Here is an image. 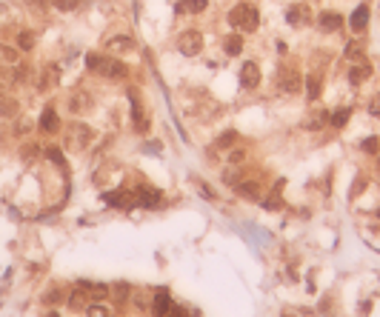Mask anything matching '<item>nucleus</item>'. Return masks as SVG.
<instances>
[{"mask_svg":"<svg viewBox=\"0 0 380 317\" xmlns=\"http://www.w3.org/2000/svg\"><path fill=\"white\" fill-rule=\"evenodd\" d=\"M323 123H326V112H315V117H306V129H320Z\"/></svg>","mask_w":380,"mask_h":317,"instance_id":"nucleus-30","label":"nucleus"},{"mask_svg":"<svg viewBox=\"0 0 380 317\" xmlns=\"http://www.w3.org/2000/svg\"><path fill=\"white\" fill-rule=\"evenodd\" d=\"M243 160V151H232V163H240Z\"/></svg>","mask_w":380,"mask_h":317,"instance_id":"nucleus-41","label":"nucleus"},{"mask_svg":"<svg viewBox=\"0 0 380 317\" xmlns=\"http://www.w3.org/2000/svg\"><path fill=\"white\" fill-rule=\"evenodd\" d=\"M46 317H60V314H58V311H49V314H46Z\"/></svg>","mask_w":380,"mask_h":317,"instance_id":"nucleus-43","label":"nucleus"},{"mask_svg":"<svg viewBox=\"0 0 380 317\" xmlns=\"http://www.w3.org/2000/svg\"><path fill=\"white\" fill-rule=\"evenodd\" d=\"M86 314H89V317H109V311L103 309V306H92V303H89Z\"/></svg>","mask_w":380,"mask_h":317,"instance_id":"nucleus-37","label":"nucleus"},{"mask_svg":"<svg viewBox=\"0 0 380 317\" xmlns=\"http://www.w3.org/2000/svg\"><path fill=\"white\" fill-rule=\"evenodd\" d=\"M100 74H106V77H112V80H123L126 77V66H123L120 60H103Z\"/></svg>","mask_w":380,"mask_h":317,"instance_id":"nucleus-17","label":"nucleus"},{"mask_svg":"<svg viewBox=\"0 0 380 317\" xmlns=\"http://www.w3.org/2000/svg\"><path fill=\"white\" fill-rule=\"evenodd\" d=\"M46 157H49L52 163H55V166L66 169V157H63V151H60L58 146H49V149H46Z\"/></svg>","mask_w":380,"mask_h":317,"instance_id":"nucleus-27","label":"nucleus"},{"mask_svg":"<svg viewBox=\"0 0 380 317\" xmlns=\"http://www.w3.org/2000/svg\"><path fill=\"white\" fill-rule=\"evenodd\" d=\"M223 51H226L229 58H237V55L243 51V35H240V32L226 35V37H223Z\"/></svg>","mask_w":380,"mask_h":317,"instance_id":"nucleus-16","label":"nucleus"},{"mask_svg":"<svg viewBox=\"0 0 380 317\" xmlns=\"http://www.w3.org/2000/svg\"><path fill=\"white\" fill-rule=\"evenodd\" d=\"M69 135H72V146H74V149H86V146L92 143V129L83 126V123H74L72 129H69Z\"/></svg>","mask_w":380,"mask_h":317,"instance_id":"nucleus-8","label":"nucleus"},{"mask_svg":"<svg viewBox=\"0 0 380 317\" xmlns=\"http://www.w3.org/2000/svg\"><path fill=\"white\" fill-rule=\"evenodd\" d=\"M237 140V131H223L220 137H217V146H232Z\"/></svg>","mask_w":380,"mask_h":317,"instance_id":"nucleus-35","label":"nucleus"},{"mask_svg":"<svg viewBox=\"0 0 380 317\" xmlns=\"http://www.w3.org/2000/svg\"><path fill=\"white\" fill-rule=\"evenodd\" d=\"M103 55H86V60H83V63H86V69H92V72H100V66H103Z\"/></svg>","mask_w":380,"mask_h":317,"instance_id":"nucleus-31","label":"nucleus"},{"mask_svg":"<svg viewBox=\"0 0 380 317\" xmlns=\"http://www.w3.org/2000/svg\"><path fill=\"white\" fill-rule=\"evenodd\" d=\"M103 200H106L109 206H115V209H132L135 197H132L129 192H109V195H103Z\"/></svg>","mask_w":380,"mask_h":317,"instance_id":"nucleus-12","label":"nucleus"},{"mask_svg":"<svg viewBox=\"0 0 380 317\" xmlns=\"http://www.w3.org/2000/svg\"><path fill=\"white\" fill-rule=\"evenodd\" d=\"M137 203L143 206V209H158L160 206V192L151 186H140V192H137Z\"/></svg>","mask_w":380,"mask_h":317,"instance_id":"nucleus-10","label":"nucleus"},{"mask_svg":"<svg viewBox=\"0 0 380 317\" xmlns=\"http://www.w3.org/2000/svg\"><path fill=\"white\" fill-rule=\"evenodd\" d=\"M92 94L83 92V89H78V92H72V97H69V112L72 115H83L86 109H92Z\"/></svg>","mask_w":380,"mask_h":317,"instance_id":"nucleus-7","label":"nucleus"},{"mask_svg":"<svg viewBox=\"0 0 380 317\" xmlns=\"http://www.w3.org/2000/svg\"><path fill=\"white\" fill-rule=\"evenodd\" d=\"M203 49V35L197 29H189L183 35H178V51L180 55H186V58H194V55H200Z\"/></svg>","mask_w":380,"mask_h":317,"instance_id":"nucleus-2","label":"nucleus"},{"mask_svg":"<svg viewBox=\"0 0 380 317\" xmlns=\"http://www.w3.org/2000/svg\"><path fill=\"white\" fill-rule=\"evenodd\" d=\"M55 83H58V66H49V69H43V74H40V83H37V86L46 92V89H52Z\"/></svg>","mask_w":380,"mask_h":317,"instance_id":"nucleus-23","label":"nucleus"},{"mask_svg":"<svg viewBox=\"0 0 380 317\" xmlns=\"http://www.w3.org/2000/svg\"><path fill=\"white\" fill-rule=\"evenodd\" d=\"M306 94H309V100H317L323 94V80H320V74H309V80H306Z\"/></svg>","mask_w":380,"mask_h":317,"instance_id":"nucleus-22","label":"nucleus"},{"mask_svg":"<svg viewBox=\"0 0 380 317\" xmlns=\"http://www.w3.org/2000/svg\"><path fill=\"white\" fill-rule=\"evenodd\" d=\"M346 58H349V60H354V63H358V60L363 58V46H360L358 40H351V43L346 46Z\"/></svg>","mask_w":380,"mask_h":317,"instance_id":"nucleus-28","label":"nucleus"},{"mask_svg":"<svg viewBox=\"0 0 380 317\" xmlns=\"http://www.w3.org/2000/svg\"><path fill=\"white\" fill-rule=\"evenodd\" d=\"M109 51H117V55H123V51H132L135 49V40L126 35H117V37H109Z\"/></svg>","mask_w":380,"mask_h":317,"instance_id":"nucleus-19","label":"nucleus"},{"mask_svg":"<svg viewBox=\"0 0 380 317\" xmlns=\"http://www.w3.org/2000/svg\"><path fill=\"white\" fill-rule=\"evenodd\" d=\"M17 49L20 51L35 49V32H20V35H17Z\"/></svg>","mask_w":380,"mask_h":317,"instance_id":"nucleus-25","label":"nucleus"},{"mask_svg":"<svg viewBox=\"0 0 380 317\" xmlns=\"http://www.w3.org/2000/svg\"><path fill=\"white\" fill-rule=\"evenodd\" d=\"M300 86H303V77H300V72H297V69L283 66V69L277 72V89L283 94H297V92H300Z\"/></svg>","mask_w":380,"mask_h":317,"instance_id":"nucleus-3","label":"nucleus"},{"mask_svg":"<svg viewBox=\"0 0 380 317\" xmlns=\"http://www.w3.org/2000/svg\"><path fill=\"white\" fill-rule=\"evenodd\" d=\"M37 126H40V131H46V135H58L60 131V117L55 109H46L43 115H40V120H37Z\"/></svg>","mask_w":380,"mask_h":317,"instance_id":"nucleus-9","label":"nucleus"},{"mask_svg":"<svg viewBox=\"0 0 380 317\" xmlns=\"http://www.w3.org/2000/svg\"><path fill=\"white\" fill-rule=\"evenodd\" d=\"M29 3H32V6H40V9L46 6V0H29Z\"/></svg>","mask_w":380,"mask_h":317,"instance_id":"nucleus-42","label":"nucleus"},{"mask_svg":"<svg viewBox=\"0 0 380 317\" xmlns=\"http://www.w3.org/2000/svg\"><path fill=\"white\" fill-rule=\"evenodd\" d=\"M377 215H380V209H377Z\"/></svg>","mask_w":380,"mask_h":317,"instance_id":"nucleus-44","label":"nucleus"},{"mask_svg":"<svg viewBox=\"0 0 380 317\" xmlns=\"http://www.w3.org/2000/svg\"><path fill=\"white\" fill-rule=\"evenodd\" d=\"M363 189H366V177H358L354 186H351V197H358V192H363Z\"/></svg>","mask_w":380,"mask_h":317,"instance_id":"nucleus-40","label":"nucleus"},{"mask_svg":"<svg viewBox=\"0 0 380 317\" xmlns=\"http://www.w3.org/2000/svg\"><path fill=\"white\" fill-rule=\"evenodd\" d=\"M17 80H15V74L12 72H6V69H0V92H9V89L15 86Z\"/></svg>","mask_w":380,"mask_h":317,"instance_id":"nucleus-29","label":"nucleus"},{"mask_svg":"<svg viewBox=\"0 0 380 317\" xmlns=\"http://www.w3.org/2000/svg\"><path fill=\"white\" fill-rule=\"evenodd\" d=\"M169 309H172V297H169V292H158V295L151 297V311H155V317H166V314H169Z\"/></svg>","mask_w":380,"mask_h":317,"instance_id":"nucleus-13","label":"nucleus"},{"mask_svg":"<svg viewBox=\"0 0 380 317\" xmlns=\"http://www.w3.org/2000/svg\"><path fill=\"white\" fill-rule=\"evenodd\" d=\"M20 115V106H17L15 97H6V94H0V117H15Z\"/></svg>","mask_w":380,"mask_h":317,"instance_id":"nucleus-21","label":"nucleus"},{"mask_svg":"<svg viewBox=\"0 0 380 317\" xmlns=\"http://www.w3.org/2000/svg\"><path fill=\"white\" fill-rule=\"evenodd\" d=\"M317 26H320L323 32H337L343 26V17L337 15V12H320V15H317Z\"/></svg>","mask_w":380,"mask_h":317,"instance_id":"nucleus-11","label":"nucleus"},{"mask_svg":"<svg viewBox=\"0 0 380 317\" xmlns=\"http://www.w3.org/2000/svg\"><path fill=\"white\" fill-rule=\"evenodd\" d=\"M237 195H243V197H258V186L243 180V186H237Z\"/></svg>","mask_w":380,"mask_h":317,"instance_id":"nucleus-34","label":"nucleus"},{"mask_svg":"<svg viewBox=\"0 0 380 317\" xmlns=\"http://www.w3.org/2000/svg\"><path fill=\"white\" fill-rule=\"evenodd\" d=\"M366 23H369V6H358L354 12H351L349 26H351L354 32H363V29H366Z\"/></svg>","mask_w":380,"mask_h":317,"instance_id":"nucleus-20","label":"nucleus"},{"mask_svg":"<svg viewBox=\"0 0 380 317\" xmlns=\"http://www.w3.org/2000/svg\"><path fill=\"white\" fill-rule=\"evenodd\" d=\"M80 6V0H55V9L58 12H74Z\"/></svg>","mask_w":380,"mask_h":317,"instance_id":"nucleus-33","label":"nucleus"},{"mask_svg":"<svg viewBox=\"0 0 380 317\" xmlns=\"http://www.w3.org/2000/svg\"><path fill=\"white\" fill-rule=\"evenodd\" d=\"M360 149H363L366 154H377V149H380V140H377V137H366L363 143H360Z\"/></svg>","mask_w":380,"mask_h":317,"instance_id":"nucleus-32","label":"nucleus"},{"mask_svg":"<svg viewBox=\"0 0 380 317\" xmlns=\"http://www.w3.org/2000/svg\"><path fill=\"white\" fill-rule=\"evenodd\" d=\"M369 77H372V66H369V63H360V60H358V63L349 69V83H354V86L366 83Z\"/></svg>","mask_w":380,"mask_h":317,"instance_id":"nucleus-14","label":"nucleus"},{"mask_svg":"<svg viewBox=\"0 0 380 317\" xmlns=\"http://www.w3.org/2000/svg\"><path fill=\"white\" fill-rule=\"evenodd\" d=\"M349 115H351L349 109H337V112H332L329 120H332V126H335V129H343L346 123H349Z\"/></svg>","mask_w":380,"mask_h":317,"instance_id":"nucleus-26","label":"nucleus"},{"mask_svg":"<svg viewBox=\"0 0 380 317\" xmlns=\"http://www.w3.org/2000/svg\"><path fill=\"white\" fill-rule=\"evenodd\" d=\"M58 300H63V297H60V288H52V292H46V297H43L46 306H55Z\"/></svg>","mask_w":380,"mask_h":317,"instance_id":"nucleus-36","label":"nucleus"},{"mask_svg":"<svg viewBox=\"0 0 380 317\" xmlns=\"http://www.w3.org/2000/svg\"><path fill=\"white\" fill-rule=\"evenodd\" d=\"M115 295H117V300H126V297H129V286H126V283H117Z\"/></svg>","mask_w":380,"mask_h":317,"instance_id":"nucleus-39","label":"nucleus"},{"mask_svg":"<svg viewBox=\"0 0 380 317\" xmlns=\"http://www.w3.org/2000/svg\"><path fill=\"white\" fill-rule=\"evenodd\" d=\"M369 115L380 117V94H374V97H372V103H369Z\"/></svg>","mask_w":380,"mask_h":317,"instance_id":"nucleus-38","label":"nucleus"},{"mask_svg":"<svg viewBox=\"0 0 380 317\" xmlns=\"http://www.w3.org/2000/svg\"><path fill=\"white\" fill-rule=\"evenodd\" d=\"M206 6H209L206 0H180V3H174V12L178 15H197Z\"/></svg>","mask_w":380,"mask_h":317,"instance_id":"nucleus-18","label":"nucleus"},{"mask_svg":"<svg viewBox=\"0 0 380 317\" xmlns=\"http://www.w3.org/2000/svg\"><path fill=\"white\" fill-rule=\"evenodd\" d=\"M229 23L237 32H255L260 26V15H258V9L249 6V3H237L229 12Z\"/></svg>","mask_w":380,"mask_h":317,"instance_id":"nucleus-1","label":"nucleus"},{"mask_svg":"<svg viewBox=\"0 0 380 317\" xmlns=\"http://www.w3.org/2000/svg\"><path fill=\"white\" fill-rule=\"evenodd\" d=\"M286 20L292 23V26H309L312 23V9H309V3H294V6H289L286 12Z\"/></svg>","mask_w":380,"mask_h":317,"instance_id":"nucleus-4","label":"nucleus"},{"mask_svg":"<svg viewBox=\"0 0 380 317\" xmlns=\"http://www.w3.org/2000/svg\"><path fill=\"white\" fill-rule=\"evenodd\" d=\"M240 86L243 89H258L260 86V69H258V63H243L240 66Z\"/></svg>","mask_w":380,"mask_h":317,"instance_id":"nucleus-5","label":"nucleus"},{"mask_svg":"<svg viewBox=\"0 0 380 317\" xmlns=\"http://www.w3.org/2000/svg\"><path fill=\"white\" fill-rule=\"evenodd\" d=\"M129 100H132V123H135V129L146 131L149 129V120H146V112H143V106H140V100H137L135 89H129Z\"/></svg>","mask_w":380,"mask_h":317,"instance_id":"nucleus-6","label":"nucleus"},{"mask_svg":"<svg viewBox=\"0 0 380 317\" xmlns=\"http://www.w3.org/2000/svg\"><path fill=\"white\" fill-rule=\"evenodd\" d=\"M0 63L3 66H17V49H12V46H0Z\"/></svg>","mask_w":380,"mask_h":317,"instance_id":"nucleus-24","label":"nucleus"},{"mask_svg":"<svg viewBox=\"0 0 380 317\" xmlns=\"http://www.w3.org/2000/svg\"><path fill=\"white\" fill-rule=\"evenodd\" d=\"M66 303H69V309H72V311H86L89 309V292L78 286L72 295H69V300H66Z\"/></svg>","mask_w":380,"mask_h":317,"instance_id":"nucleus-15","label":"nucleus"}]
</instances>
